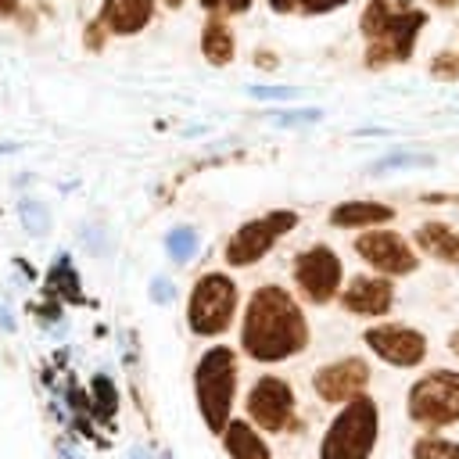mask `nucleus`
Returning a JSON list of instances; mask_svg holds the SVG:
<instances>
[{"mask_svg": "<svg viewBox=\"0 0 459 459\" xmlns=\"http://www.w3.org/2000/svg\"><path fill=\"white\" fill-rule=\"evenodd\" d=\"M312 341L308 316L294 290L280 283H262L251 290L240 312V351L251 362L276 366L301 355Z\"/></svg>", "mask_w": 459, "mask_h": 459, "instance_id": "obj_1", "label": "nucleus"}, {"mask_svg": "<svg viewBox=\"0 0 459 459\" xmlns=\"http://www.w3.org/2000/svg\"><path fill=\"white\" fill-rule=\"evenodd\" d=\"M430 14L423 7H398L394 0H366L359 14L362 65L384 72L391 65H409Z\"/></svg>", "mask_w": 459, "mask_h": 459, "instance_id": "obj_2", "label": "nucleus"}, {"mask_svg": "<svg viewBox=\"0 0 459 459\" xmlns=\"http://www.w3.org/2000/svg\"><path fill=\"white\" fill-rule=\"evenodd\" d=\"M237 351L230 344H212L201 351L194 362V402L212 434H222V427L233 420V402H237Z\"/></svg>", "mask_w": 459, "mask_h": 459, "instance_id": "obj_3", "label": "nucleus"}, {"mask_svg": "<svg viewBox=\"0 0 459 459\" xmlns=\"http://www.w3.org/2000/svg\"><path fill=\"white\" fill-rule=\"evenodd\" d=\"M380 441V405L373 394H359L337 409L319 437V459H369Z\"/></svg>", "mask_w": 459, "mask_h": 459, "instance_id": "obj_4", "label": "nucleus"}, {"mask_svg": "<svg viewBox=\"0 0 459 459\" xmlns=\"http://www.w3.org/2000/svg\"><path fill=\"white\" fill-rule=\"evenodd\" d=\"M240 308V287L230 273H201L186 294V330L194 337H222Z\"/></svg>", "mask_w": 459, "mask_h": 459, "instance_id": "obj_5", "label": "nucleus"}, {"mask_svg": "<svg viewBox=\"0 0 459 459\" xmlns=\"http://www.w3.org/2000/svg\"><path fill=\"white\" fill-rule=\"evenodd\" d=\"M405 416L427 434L459 423V369H427L405 391Z\"/></svg>", "mask_w": 459, "mask_h": 459, "instance_id": "obj_6", "label": "nucleus"}, {"mask_svg": "<svg viewBox=\"0 0 459 459\" xmlns=\"http://www.w3.org/2000/svg\"><path fill=\"white\" fill-rule=\"evenodd\" d=\"M301 215L294 208H269L255 219H244L222 244V262L230 269H247V265H258L283 237H290L298 230Z\"/></svg>", "mask_w": 459, "mask_h": 459, "instance_id": "obj_7", "label": "nucleus"}, {"mask_svg": "<svg viewBox=\"0 0 459 459\" xmlns=\"http://www.w3.org/2000/svg\"><path fill=\"white\" fill-rule=\"evenodd\" d=\"M244 412L247 420L265 430V434H298L301 430V412H298V394L290 387V380L276 377V373H262L244 398Z\"/></svg>", "mask_w": 459, "mask_h": 459, "instance_id": "obj_8", "label": "nucleus"}, {"mask_svg": "<svg viewBox=\"0 0 459 459\" xmlns=\"http://www.w3.org/2000/svg\"><path fill=\"white\" fill-rule=\"evenodd\" d=\"M290 280L301 301L330 305L344 287V262L330 244H308L290 262Z\"/></svg>", "mask_w": 459, "mask_h": 459, "instance_id": "obj_9", "label": "nucleus"}, {"mask_svg": "<svg viewBox=\"0 0 459 459\" xmlns=\"http://www.w3.org/2000/svg\"><path fill=\"white\" fill-rule=\"evenodd\" d=\"M362 344L369 348L373 359L394 369H420L430 355V341L420 326L398 323V319H377L362 330Z\"/></svg>", "mask_w": 459, "mask_h": 459, "instance_id": "obj_10", "label": "nucleus"}, {"mask_svg": "<svg viewBox=\"0 0 459 459\" xmlns=\"http://www.w3.org/2000/svg\"><path fill=\"white\" fill-rule=\"evenodd\" d=\"M351 251L362 258V265L369 273L387 276V280H402V276H412L420 269V251L412 247V240L402 237L398 230H387V226L362 230L351 240Z\"/></svg>", "mask_w": 459, "mask_h": 459, "instance_id": "obj_11", "label": "nucleus"}, {"mask_svg": "<svg viewBox=\"0 0 459 459\" xmlns=\"http://www.w3.org/2000/svg\"><path fill=\"white\" fill-rule=\"evenodd\" d=\"M369 380H373V369L362 355H341L333 362H323L316 373H312V391L319 402L326 405H344L359 394L369 391Z\"/></svg>", "mask_w": 459, "mask_h": 459, "instance_id": "obj_12", "label": "nucleus"}, {"mask_svg": "<svg viewBox=\"0 0 459 459\" xmlns=\"http://www.w3.org/2000/svg\"><path fill=\"white\" fill-rule=\"evenodd\" d=\"M394 298H398L394 280L377 276V273H355L351 280H344V287L337 294V305L355 319H373L377 323L380 316H387L394 308Z\"/></svg>", "mask_w": 459, "mask_h": 459, "instance_id": "obj_13", "label": "nucleus"}, {"mask_svg": "<svg viewBox=\"0 0 459 459\" xmlns=\"http://www.w3.org/2000/svg\"><path fill=\"white\" fill-rule=\"evenodd\" d=\"M158 0H100L93 22L108 36H136L154 22Z\"/></svg>", "mask_w": 459, "mask_h": 459, "instance_id": "obj_14", "label": "nucleus"}, {"mask_svg": "<svg viewBox=\"0 0 459 459\" xmlns=\"http://www.w3.org/2000/svg\"><path fill=\"white\" fill-rule=\"evenodd\" d=\"M394 208L387 201H369V197H351V201H337L330 208V226L333 230H377V226H391L394 222Z\"/></svg>", "mask_w": 459, "mask_h": 459, "instance_id": "obj_15", "label": "nucleus"}, {"mask_svg": "<svg viewBox=\"0 0 459 459\" xmlns=\"http://www.w3.org/2000/svg\"><path fill=\"white\" fill-rule=\"evenodd\" d=\"M412 247L423 258H434L437 265H452L459 269V226L445 222V219H427L412 230Z\"/></svg>", "mask_w": 459, "mask_h": 459, "instance_id": "obj_16", "label": "nucleus"}, {"mask_svg": "<svg viewBox=\"0 0 459 459\" xmlns=\"http://www.w3.org/2000/svg\"><path fill=\"white\" fill-rule=\"evenodd\" d=\"M222 452L230 455V459H273V448H269V441L262 437V430L251 423V420H230L226 427H222Z\"/></svg>", "mask_w": 459, "mask_h": 459, "instance_id": "obj_17", "label": "nucleus"}, {"mask_svg": "<svg viewBox=\"0 0 459 459\" xmlns=\"http://www.w3.org/2000/svg\"><path fill=\"white\" fill-rule=\"evenodd\" d=\"M201 54L215 68H222V65H230L237 57V36H233L226 18H208L204 22V29H201Z\"/></svg>", "mask_w": 459, "mask_h": 459, "instance_id": "obj_18", "label": "nucleus"}, {"mask_svg": "<svg viewBox=\"0 0 459 459\" xmlns=\"http://www.w3.org/2000/svg\"><path fill=\"white\" fill-rule=\"evenodd\" d=\"M437 165V154L430 151H409V147H394L380 158L369 161V172L373 176H384V172H402V169H434Z\"/></svg>", "mask_w": 459, "mask_h": 459, "instance_id": "obj_19", "label": "nucleus"}, {"mask_svg": "<svg viewBox=\"0 0 459 459\" xmlns=\"http://www.w3.org/2000/svg\"><path fill=\"white\" fill-rule=\"evenodd\" d=\"M273 14H290V18H323L333 14L341 7H348L351 0H265Z\"/></svg>", "mask_w": 459, "mask_h": 459, "instance_id": "obj_20", "label": "nucleus"}, {"mask_svg": "<svg viewBox=\"0 0 459 459\" xmlns=\"http://www.w3.org/2000/svg\"><path fill=\"white\" fill-rule=\"evenodd\" d=\"M409 459H459V441L448 434H420L409 448Z\"/></svg>", "mask_w": 459, "mask_h": 459, "instance_id": "obj_21", "label": "nucleus"}, {"mask_svg": "<svg viewBox=\"0 0 459 459\" xmlns=\"http://www.w3.org/2000/svg\"><path fill=\"white\" fill-rule=\"evenodd\" d=\"M197 247H201V237H197V230L194 226H172L169 233H165V255L172 258V262H190L194 255H197Z\"/></svg>", "mask_w": 459, "mask_h": 459, "instance_id": "obj_22", "label": "nucleus"}, {"mask_svg": "<svg viewBox=\"0 0 459 459\" xmlns=\"http://www.w3.org/2000/svg\"><path fill=\"white\" fill-rule=\"evenodd\" d=\"M18 219H22L25 233H32V237H47V230H50V212L39 197H22L18 201Z\"/></svg>", "mask_w": 459, "mask_h": 459, "instance_id": "obj_23", "label": "nucleus"}, {"mask_svg": "<svg viewBox=\"0 0 459 459\" xmlns=\"http://www.w3.org/2000/svg\"><path fill=\"white\" fill-rule=\"evenodd\" d=\"M47 283L54 287V294L61 290L65 298H79V273H75V265H72L68 255H57V262L50 265V280Z\"/></svg>", "mask_w": 459, "mask_h": 459, "instance_id": "obj_24", "label": "nucleus"}, {"mask_svg": "<svg viewBox=\"0 0 459 459\" xmlns=\"http://www.w3.org/2000/svg\"><path fill=\"white\" fill-rule=\"evenodd\" d=\"M323 118L319 108H283V111H269V122L280 129H298V126H316Z\"/></svg>", "mask_w": 459, "mask_h": 459, "instance_id": "obj_25", "label": "nucleus"}, {"mask_svg": "<svg viewBox=\"0 0 459 459\" xmlns=\"http://www.w3.org/2000/svg\"><path fill=\"white\" fill-rule=\"evenodd\" d=\"M427 75L437 82H459V50H437L427 65Z\"/></svg>", "mask_w": 459, "mask_h": 459, "instance_id": "obj_26", "label": "nucleus"}, {"mask_svg": "<svg viewBox=\"0 0 459 459\" xmlns=\"http://www.w3.org/2000/svg\"><path fill=\"white\" fill-rule=\"evenodd\" d=\"M212 18H237L255 7V0H197Z\"/></svg>", "mask_w": 459, "mask_h": 459, "instance_id": "obj_27", "label": "nucleus"}, {"mask_svg": "<svg viewBox=\"0 0 459 459\" xmlns=\"http://www.w3.org/2000/svg\"><path fill=\"white\" fill-rule=\"evenodd\" d=\"M247 93L258 100H294L298 97L294 86H247Z\"/></svg>", "mask_w": 459, "mask_h": 459, "instance_id": "obj_28", "label": "nucleus"}, {"mask_svg": "<svg viewBox=\"0 0 459 459\" xmlns=\"http://www.w3.org/2000/svg\"><path fill=\"white\" fill-rule=\"evenodd\" d=\"M104 39H108V32H104L97 22H86V32H82L86 50H100V47H104Z\"/></svg>", "mask_w": 459, "mask_h": 459, "instance_id": "obj_29", "label": "nucleus"}, {"mask_svg": "<svg viewBox=\"0 0 459 459\" xmlns=\"http://www.w3.org/2000/svg\"><path fill=\"white\" fill-rule=\"evenodd\" d=\"M172 294H176V290H172V283H169L165 276H154V280H151V298H154L158 305H169Z\"/></svg>", "mask_w": 459, "mask_h": 459, "instance_id": "obj_30", "label": "nucleus"}, {"mask_svg": "<svg viewBox=\"0 0 459 459\" xmlns=\"http://www.w3.org/2000/svg\"><path fill=\"white\" fill-rule=\"evenodd\" d=\"M420 201L423 204H459V194H452V190H427V194H420Z\"/></svg>", "mask_w": 459, "mask_h": 459, "instance_id": "obj_31", "label": "nucleus"}, {"mask_svg": "<svg viewBox=\"0 0 459 459\" xmlns=\"http://www.w3.org/2000/svg\"><path fill=\"white\" fill-rule=\"evenodd\" d=\"M18 11H22V0H0V22L4 18H18Z\"/></svg>", "mask_w": 459, "mask_h": 459, "instance_id": "obj_32", "label": "nucleus"}, {"mask_svg": "<svg viewBox=\"0 0 459 459\" xmlns=\"http://www.w3.org/2000/svg\"><path fill=\"white\" fill-rule=\"evenodd\" d=\"M448 351H452V359L459 362V326H455V330L448 333Z\"/></svg>", "mask_w": 459, "mask_h": 459, "instance_id": "obj_33", "label": "nucleus"}, {"mask_svg": "<svg viewBox=\"0 0 459 459\" xmlns=\"http://www.w3.org/2000/svg\"><path fill=\"white\" fill-rule=\"evenodd\" d=\"M0 330H7V333L14 330V319H11V312H7L4 305H0Z\"/></svg>", "mask_w": 459, "mask_h": 459, "instance_id": "obj_34", "label": "nucleus"}, {"mask_svg": "<svg viewBox=\"0 0 459 459\" xmlns=\"http://www.w3.org/2000/svg\"><path fill=\"white\" fill-rule=\"evenodd\" d=\"M430 7H437V11H455L459 0H430Z\"/></svg>", "mask_w": 459, "mask_h": 459, "instance_id": "obj_35", "label": "nucleus"}, {"mask_svg": "<svg viewBox=\"0 0 459 459\" xmlns=\"http://www.w3.org/2000/svg\"><path fill=\"white\" fill-rule=\"evenodd\" d=\"M255 61H262L265 68H276V57H273L269 50H262V54H255Z\"/></svg>", "mask_w": 459, "mask_h": 459, "instance_id": "obj_36", "label": "nucleus"}, {"mask_svg": "<svg viewBox=\"0 0 459 459\" xmlns=\"http://www.w3.org/2000/svg\"><path fill=\"white\" fill-rule=\"evenodd\" d=\"M133 459H147V452H140V448H133Z\"/></svg>", "mask_w": 459, "mask_h": 459, "instance_id": "obj_37", "label": "nucleus"}, {"mask_svg": "<svg viewBox=\"0 0 459 459\" xmlns=\"http://www.w3.org/2000/svg\"><path fill=\"white\" fill-rule=\"evenodd\" d=\"M179 4H183V0H165V7H179Z\"/></svg>", "mask_w": 459, "mask_h": 459, "instance_id": "obj_38", "label": "nucleus"}]
</instances>
